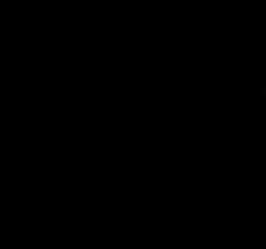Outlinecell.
Listing matches in <instances>:
<instances>
[{
    "instance_id": "6da1fadb",
    "label": "cell",
    "mask_w": 266,
    "mask_h": 249,
    "mask_svg": "<svg viewBox=\"0 0 266 249\" xmlns=\"http://www.w3.org/2000/svg\"><path fill=\"white\" fill-rule=\"evenodd\" d=\"M262 96H266V88H262Z\"/></svg>"
}]
</instances>
